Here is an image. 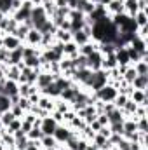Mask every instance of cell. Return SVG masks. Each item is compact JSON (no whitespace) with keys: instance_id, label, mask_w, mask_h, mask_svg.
Here are the masks:
<instances>
[{"instance_id":"6da1fadb","label":"cell","mask_w":148,"mask_h":150,"mask_svg":"<svg viewBox=\"0 0 148 150\" xmlns=\"http://www.w3.org/2000/svg\"><path fill=\"white\" fill-rule=\"evenodd\" d=\"M94 94V98L98 100V101H103V103H108V101H113L115 100V96L118 94V91L110 86V84H106V86H103L101 89H98V91H94L92 93Z\"/></svg>"},{"instance_id":"7a4b0ae2","label":"cell","mask_w":148,"mask_h":150,"mask_svg":"<svg viewBox=\"0 0 148 150\" xmlns=\"http://www.w3.org/2000/svg\"><path fill=\"white\" fill-rule=\"evenodd\" d=\"M108 84V72L106 70H98V72H92V84H91V89L89 93H94L98 89H101L103 86Z\"/></svg>"},{"instance_id":"3957f363","label":"cell","mask_w":148,"mask_h":150,"mask_svg":"<svg viewBox=\"0 0 148 150\" xmlns=\"http://www.w3.org/2000/svg\"><path fill=\"white\" fill-rule=\"evenodd\" d=\"M56 127H58V122L51 117V113H49L47 117H42V120H40V129H42L44 136H52L54 131H56Z\"/></svg>"},{"instance_id":"277c9868","label":"cell","mask_w":148,"mask_h":150,"mask_svg":"<svg viewBox=\"0 0 148 150\" xmlns=\"http://www.w3.org/2000/svg\"><path fill=\"white\" fill-rule=\"evenodd\" d=\"M38 72H40V70H33V68L23 67V68H21V75H19V79H18V84H35Z\"/></svg>"},{"instance_id":"5b68a950","label":"cell","mask_w":148,"mask_h":150,"mask_svg":"<svg viewBox=\"0 0 148 150\" xmlns=\"http://www.w3.org/2000/svg\"><path fill=\"white\" fill-rule=\"evenodd\" d=\"M54 140L59 143V145H65V142L72 136V129L66 126V124H58V127H56V131H54Z\"/></svg>"},{"instance_id":"8992f818","label":"cell","mask_w":148,"mask_h":150,"mask_svg":"<svg viewBox=\"0 0 148 150\" xmlns=\"http://www.w3.org/2000/svg\"><path fill=\"white\" fill-rule=\"evenodd\" d=\"M85 58H87V68H89L91 72H98V70H101L103 54H101L99 51H94V52H91V54L85 56Z\"/></svg>"},{"instance_id":"52a82bcc","label":"cell","mask_w":148,"mask_h":150,"mask_svg":"<svg viewBox=\"0 0 148 150\" xmlns=\"http://www.w3.org/2000/svg\"><path fill=\"white\" fill-rule=\"evenodd\" d=\"M51 82H54V75L51 74V72H45V70H40L38 72L37 80H35V86L38 87V91L44 89L45 86H49Z\"/></svg>"},{"instance_id":"ba28073f","label":"cell","mask_w":148,"mask_h":150,"mask_svg":"<svg viewBox=\"0 0 148 150\" xmlns=\"http://www.w3.org/2000/svg\"><path fill=\"white\" fill-rule=\"evenodd\" d=\"M113 56H115L118 67H127V65H131L129 54H127V45H125V47H117L115 52H113Z\"/></svg>"},{"instance_id":"9c48e42d","label":"cell","mask_w":148,"mask_h":150,"mask_svg":"<svg viewBox=\"0 0 148 150\" xmlns=\"http://www.w3.org/2000/svg\"><path fill=\"white\" fill-rule=\"evenodd\" d=\"M23 61V45L9 51V59H7V67H14V65H19Z\"/></svg>"},{"instance_id":"30bf717a","label":"cell","mask_w":148,"mask_h":150,"mask_svg":"<svg viewBox=\"0 0 148 150\" xmlns=\"http://www.w3.org/2000/svg\"><path fill=\"white\" fill-rule=\"evenodd\" d=\"M136 105H143V107H148V93L147 91H141V89H132L131 96H129Z\"/></svg>"},{"instance_id":"8fae6325","label":"cell","mask_w":148,"mask_h":150,"mask_svg":"<svg viewBox=\"0 0 148 150\" xmlns=\"http://www.w3.org/2000/svg\"><path fill=\"white\" fill-rule=\"evenodd\" d=\"M40 40H42V33L38 32V30H35V28H32L30 32H28V35H26V38H25V45H32V47H38L40 45Z\"/></svg>"},{"instance_id":"7c38bea8","label":"cell","mask_w":148,"mask_h":150,"mask_svg":"<svg viewBox=\"0 0 148 150\" xmlns=\"http://www.w3.org/2000/svg\"><path fill=\"white\" fill-rule=\"evenodd\" d=\"M4 94L9 96V98L19 94V84L16 80H7L5 79V82H4Z\"/></svg>"},{"instance_id":"4fadbf2b","label":"cell","mask_w":148,"mask_h":150,"mask_svg":"<svg viewBox=\"0 0 148 150\" xmlns=\"http://www.w3.org/2000/svg\"><path fill=\"white\" fill-rule=\"evenodd\" d=\"M40 94H44V96H49V98H52V100H56V98H59V94H61V89L54 84V82H51L49 86H45L44 89H40L38 91Z\"/></svg>"},{"instance_id":"5bb4252c","label":"cell","mask_w":148,"mask_h":150,"mask_svg":"<svg viewBox=\"0 0 148 150\" xmlns=\"http://www.w3.org/2000/svg\"><path fill=\"white\" fill-rule=\"evenodd\" d=\"M40 147L42 150H59V143L54 140V136H42Z\"/></svg>"},{"instance_id":"9a60e30c","label":"cell","mask_w":148,"mask_h":150,"mask_svg":"<svg viewBox=\"0 0 148 150\" xmlns=\"http://www.w3.org/2000/svg\"><path fill=\"white\" fill-rule=\"evenodd\" d=\"M63 54H65L66 58H75V56H78V45L75 44L73 40L65 42V44H63Z\"/></svg>"},{"instance_id":"2e32d148","label":"cell","mask_w":148,"mask_h":150,"mask_svg":"<svg viewBox=\"0 0 148 150\" xmlns=\"http://www.w3.org/2000/svg\"><path fill=\"white\" fill-rule=\"evenodd\" d=\"M106 11H108L110 16L124 12V0H110L108 5H106Z\"/></svg>"},{"instance_id":"e0dca14e","label":"cell","mask_w":148,"mask_h":150,"mask_svg":"<svg viewBox=\"0 0 148 150\" xmlns=\"http://www.w3.org/2000/svg\"><path fill=\"white\" fill-rule=\"evenodd\" d=\"M19 45H23V42L18 37H14V35H4V47L7 51H12V49H16Z\"/></svg>"},{"instance_id":"ac0fdd59","label":"cell","mask_w":148,"mask_h":150,"mask_svg":"<svg viewBox=\"0 0 148 150\" xmlns=\"http://www.w3.org/2000/svg\"><path fill=\"white\" fill-rule=\"evenodd\" d=\"M37 107H40V108H44V110H47V112L51 113L52 110H54V100H52V98H49V96H44V94H40Z\"/></svg>"},{"instance_id":"d6986e66","label":"cell","mask_w":148,"mask_h":150,"mask_svg":"<svg viewBox=\"0 0 148 150\" xmlns=\"http://www.w3.org/2000/svg\"><path fill=\"white\" fill-rule=\"evenodd\" d=\"M132 89H141L147 91L148 89V75H136V79L132 80Z\"/></svg>"},{"instance_id":"ffe728a7","label":"cell","mask_w":148,"mask_h":150,"mask_svg":"<svg viewBox=\"0 0 148 150\" xmlns=\"http://www.w3.org/2000/svg\"><path fill=\"white\" fill-rule=\"evenodd\" d=\"M23 65L28 67V68H33V70H40V68H42L40 54H37V56H30V58H25V59H23Z\"/></svg>"},{"instance_id":"44dd1931","label":"cell","mask_w":148,"mask_h":150,"mask_svg":"<svg viewBox=\"0 0 148 150\" xmlns=\"http://www.w3.org/2000/svg\"><path fill=\"white\" fill-rule=\"evenodd\" d=\"M94 51H98V42H94V40H91L84 45H78V54H82V56H89Z\"/></svg>"},{"instance_id":"7402d4cb","label":"cell","mask_w":148,"mask_h":150,"mask_svg":"<svg viewBox=\"0 0 148 150\" xmlns=\"http://www.w3.org/2000/svg\"><path fill=\"white\" fill-rule=\"evenodd\" d=\"M37 91L38 87L35 84H19V96H23V98H28L30 94H33Z\"/></svg>"},{"instance_id":"603a6c76","label":"cell","mask_w":148,"mask_h":150,"mask_svg":"<svg viewBox=\"0 0 148 150\" xmlns=\"http://www.w3.org/2000/svg\"><path fill=\"white\" fill-rule=\"evenodd\" d=\"M106 117H108V126L110 124H117V122H124V119H125L122 110H118V108H115L110 113H106Z\"/></svg>"},{"instance_id":"cb8c5ba5","label":"cell","mask_w":148,"mask_h":150,"mask_svg":"<svg viewBox=\"0 0 148 150\" xmlns=\"http://www.w3.org/2000/svg\"><path fill=\"white\" fill-rule=\"evenodd\" d=\"M19 75H21V68H19L18 65L7 67V68H5V79H7V80H16V82H18Z\"/></svg>"},{"instance_id":"d4e9b609","label":"cell","mask_w":148,"mask_h":150,"mask_svg":"<svg viewBox=\"0 0 148 150\" xmlns=\"http://www.w3.org/2000/svg\"><path fill=\"white\" fill-rule=\"evenodd\" d=\"M117 59L113 54H108V56H103V61H101V68L103 70H111V68H117Z\"/></svg>"},{"instance_id":"484cf974","label":"cell","mask_w":148,"mask_h":150,"mask_svg":"<svg viewBox=\"0 0 148 150\" xmlns=\"http://www.w3.org/2000/svg\"><path fill=\"white\" fill-rule=\"evenodd\" d=\"M28 32H30V28L25 25V23H19L18 25V28H16V32L12 33L14 37H18L21 42H25V38H26V35H28Z\"/></svg>"},{"instance_id":"4316f807","label":"cell","mask_w":148,"mask_h":150,"mask_svg":"<svg viewBox=\"0 0 148 150\" xmlns=\"http://www.w3.org/2000/svg\"><path fill=\"white\" fill-rule=\"evenodd\" d=\"M132 19L136 21L138 28H140V26H148V16H147V11H138V12L134 14V18H132Z\"/></svg>"},{"instance_id":"83f0119b","label":"cell","mask_w":148,"mask_h":150,"mask_svg":"<svg viewBox=\"0 0 148 150\" xmlns=\"http://www.w3.org/2000/svg\"><path fill=\"white\" fill-rule=\"evenodd\" d=\"M136 131L141 133V134H147L148 133V117H140V119H136Z\"/></svg>"},{"instance_id":"f1b7e54d","label":"cell","mask_w":148,"mask_h":150,"mask_svg":"<svg viewBox=\"0 0 148 150\" xmlns=\"http://www.w3.org/2000/svg\"><path fill=\"white\" fill-rule=\"evenodd\" d=\"M132 67H134L138 75H148V59H141V61L134 63Z\"/></svg>"},{"instance_id":"f546056e","label":"cell","mask_w":148,"mask_h":150,"mask_svg":"<svg viewBox=\"0 0 148 150\" xmlns=\"http://www.w3.org/2000/svg\"><path fill=\"white\" fill-rule=\"evenodd\" d=\"M136 75H138V74H136L134 67H132V65H129V67L125 68V72L122 74V79H124V80H125L127 84H132V80L136 79Z\"/></svg>"},{"instance_id":"4dcf8cb0","label":"cell","mask_w":148,"mask_h":150,"mask_svg":"<svg viewBox=\"0 0 148 150\" xmlns=\"http://www.w3.org/2000/svg\"><path fill=\"white\" fill-rule=\"evenodd\" d=\"M26 136H28V140H33V142H40V140H42V136H44V133H42L40 126H33V127L30 129V133H28Z\"/></svg>"},{"instance_id":"1f68e13d","label":"cell","mask_w":148,"mask_h":150,"mask_svg":"<svg viewBox=\"0 0 148 150\" xmlns=\"http://www.w3.org/2000/svg\"><path fill=\"white\" fill-rule=\"evenodd\" d=\"M37 54H40V47H32V45L23 44V59L30 58V56H37Z\"/></svg>"},{"instance_id":"d6a6232c","label":"cell","mask_w":148,"mask_h":150,"mask_svg":"<svg viewBox=\"0 0 148 150\" xmlns=\"http://www.w3.org/2000/svg\"><path fill=\"white\" fill-rule=\"evenodd\" d=\"M72 61H73V68H77V70H78V68H87V58L82 56V54L72 58Z\"/></svg>"},{"instance_id":"836d02e7","label":"cell","mask_w":148,"mask_h":150,"mask_svg":"<svg viewBox=\"0 0 148 150\" xmlns=\"http://www.w3.org/2000/svg\"><path fill=\"white\" fill-rule=\"evenodd\" d=\"M11 7H12V0H0V14L2 16H11Z\"/></svg>"},{"instance_id":"e575fe53","label":"cell","mask_w":148,"mask_h":150,"mask_svg":"<svg viewBox=\"0 0 148 150\" xmlns=\"http://www.w3.org/2000/svg\"><path fill=\"white\" fill-rule=\"evenodd\" d=\"M127 100H129V96H125V94H117V96H115V100H113L115 108L122 110V108H124V105L127 103Z\"/></svg>"},{"instance_id":"d590c367","label":"cell","mask_w":148,"mask_h":150,"mask_svg":"<svg viewBox=\"0 0 148 150\" xmlns=\"http://www.w3.org/2000/svg\"><path fill=\"white\" fill-rule=\"evenodd\" d=\"M11 108V98L5 94H0V115Z\"/></svg>"},{"instance_id":"8d00e7d4","label":"cell","mask_w":148,"mask_h":150,"mask_svg":"<svg viewBox=\"0 0 148 150\" xmlns=\"http://www.w3.org/2000/svg\"><path fill=\"white\" fill-rule=\"evenodd\" d=\"M14 119H16V117L11 113V110H7V112H4L2 115H0V122H2V126H4V127H7Z\"/></svg>"},{"instance_id":"74e56055","label":"cell","mask_w":148,"mask_h":150,"mask_svg":"<svg viewBox=\"0 0 148 150\" xmlns=\"http://www.w3.org/2000/svg\"><path fill=\"white\" fill-rule=\"evenodd\" d=\"M9 110H11V113H12L16 119H21V120H23V117H25V110H23L19 105H11Z\"/></svg>"},{"instance_id":"f35d334b","label":"cell","mask_w":148,"mask_h":150,"mask_svg":"<svg viewBox=\"0 0 148 150\" xmlns=\"http://www.w3.org/2000/svg\"><path fill=\"white\" fill-rule=\"evenodd\" d=\"M5 129H7L9 133H12V134H14L16 131H19V129H21V119H14V120L5 127Z\"/></svg>"},{"instance_id":"ab89813d","label":"cell","mask_w":148,"mask_h":150,"mask_svg":"<svg viewBox=\"0 0 148 150\" xmlns=\"http://www.w3.org/2000/svg\"><path fill=\"white\" fill-rule=\"evenodd\" d=\"M16 105H19V107H21L25 112H28V110L32 108V103L28 101V98H23V96H19V101H18Z\"/></svg>"},{"instance_id":"60d3db41","label":"cell","mask_w":148,"mask_h":150,"mask_svg":"<svg viewBox=\"0 0 148 150\" xmlns=\"http://www.w3.org/2000/svg\"><path fill=\"white\" fill-rule=\"evenodd\" d=\"M117 150H131V142H127L125 138H120V142L115 145Z\"/></svg>"},{"instance_id":"b9f144b4","label":"cell","mask_w":148,"mask_h":150,"mask_svg":"<svg viewBox=\"0 0 148 150\" xmlns=\"http://www.w3.org/2000/svg\"><path fill=\"white\" fill-rule=\"evenodd\" d=\"M108 127H110L111 133H115V134H120V136L124 134V127H122V122H117V124H110Z\"/></svg>"},{"instance_id":"7bdbcfd3","label":"cell","mask_w":148,"mask_h":150,"mask_svg":"<svg viewBox=\"0 0 148 150\" xmlns=\"http://www.w3.org/2000/svg\"><path fill=\"white\" fill-rule=\"evenodd\" d=\"M96 120L99 122L101 127H103V126H108V117H106V113H98V115H96Z\"/></svg>"},{"instance_id":"ee69618b","label":"cell","mask_w":148,"mask_h":150,"mask_svg":"<svg viewBox=\"0 0 148 150\" xmlns=\"http://www.w3.org/2000/svg\"><path fill=\"white\" fill-rule=\"evenodd\" d=\"M25 150H42L40 142H33V140H30V142H28V147H26Z\"/></svg>"},{"instance_id":"f6af8a7d","label":"cell","mask_w":148,"mask_h":150,"mask_svg":"<svg viewBox=\"0 0 148 150\" xmlns=\"http://www.w3.org/2000/svg\"><path fill=\"white\" fill-rule=\"evenodd\" d=\"M32 127H33V124H30V122H26V120H21V131H23L25 134H28Z\"/></svg>"},{"instance_id":"bcb514c9","label":"cell","mask_w":148,"mask_h":150,"mask_svg":"<svg viewBox=\"0 0 148 150\" xmlns=\"http://www.w3.org/2000/svg\"><path fill=\"white\" fill-rule=\"evenodd\" d=\"M38 98H40V93H33V94H30V96H28V101H30V103H32V105H37L38 103Z\"/></svg>"},{"instance_id":"7dc6e473","label":"cell","mask_w":148,"mask_h":150,"mask_svg":"<svg viewBox=\"0 0 148 150\" xmlns=\"http://www.w3.org/2000/svg\"><path fill=\"white\" fill-rule=\"evenodd\" d=\"M98 133H99V134H103L105 138H108V136L111 134V131H110V127H108V126H103V127H99V131H98Z\"/></svg>"},{"instance_id":"c3c4849f","label":"cell","mask_w":148,"mask_h":150,"mask_svg":"<svg viewBox=\"0 0 148 150\" xmlns=\"http://www.w3.org/2000/svg\"><path fill=\"white\" fill-rule=\"evenodd\" d=\"M148 0H138V11H147Z\"/></svg>"},{"instance_id":"681fc988","label":"cell","mask_w":148,"mask_h":150,"mask_svg":"<svg viewBox=\"0 0 148 150\" xmlns=\"http://www.w3.org/2000/svg\"><path fill=\"white\" fill-rule=\"evenodd\" d=\"M65 4H66L68 9L72 11V9H75V5H77V0H65Z\"/></svg>"},{"instance_id":"f907efd6","label":"cell","mask_w":148,"mask_h":150,"mask_svg":"<svg viewBox=\"0 0 148 150\" xmlns=\"http://www.w3.org/2000/svg\"><path fill=\"white\" fill-rule=\"evenodd\" d=\"M85 150H99V149H98L96 145H92V143H89V145H87V149H85Z\"/></svg>"},{"instance_id":"816d5d0a","label":"cell","mask_w":148,"mask_h":150,"mask_svg":"<svg viewBox=\"0 0 148 150\" xmlns=\"http://www.w3.org/2000/svg\"><path fill=\"white\" fill-rule=\"evenodd\" d=\"M30 2H32L33 5H40V4H42V0H30Z\"/></svg>"},{"instance_id":"f5cc1de1","label":"cell","mask_w":148,"mask_h":150,"mask_svg":"<svg viewBox=\"0 0 148 150\" xmlns=\"http://www.w3.org/2000/svg\"><path fill=\"white\" fill-rule=\"evenodd\" d=\"M2 129H4V126H2V122H0V131H2Z\"/></svg>"},{"instance_id":"db71d44e","label":"cell","mask_w":148,"mask_h":150,"mask_svg":"<svg viewBox=\"0 0 148 150\" xmlns=\"http://www.w3.org/2000/svg\"><path fill=\"white\" fill-rule=\"evenodd\" d=\"M106 150H113V149H106Z\"/></svg>"},{"instance_id":"11a10c76","label":"cell","mask_w":148,"mask_h":150,"mask_svg":"<svg viewBox=\"0 0 148 150\" xmlns=\"http://www.w3.org/2000/svg\"><path fill=\"white\" fill-rule=\"evenodd\" d=\"M113 150H117V149H115V147H113Z\"/></svg>"},{"instance_id":"9f6ffc18","label":"cell","mask_w":148,"mask_h":150,"mask_svg":"<svg viewBox=\"0 0 148 150\" xmlns=\"http://www.w3.org/2000/svg\"><path fill=\"white\" fill-rule=\"evenodd\" d=\"M0 37H2V33H0Z\"/></svg>"}]
</instances>
